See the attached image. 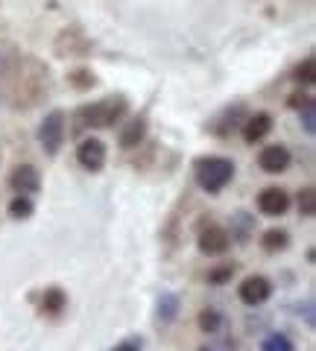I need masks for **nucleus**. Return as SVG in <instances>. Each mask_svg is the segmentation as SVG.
Here are the masks:
<instances>
[{"label":"nucleus","instance_id":"f3484780","mask_svg":"<svg viewBox=\"0 0 316 351\" xmlns=\"http://www.w3.org/2000/svg\"><path fill=\"white\" fill-rule=\"evenodd\" d=\"M9 214H12L15 219H27L32 214V202L29 196H15L12 202H9Z\"/></svg>","mask_w":316,"mask_h":351},{"label":"nucleus","instance_id":"dca6fc26","mask_svg":"<svg viewBox=\"0 0 316 351\" xmlns=\"http://www.w3.org/2000/svg\"><path fill=\"white\" fill-rule=\"evenodd\" d=\"M176 311H179V299H176V295H161V299H158V316H161V319H165V322H170L173 319V316H176Z\"/></svg>","mask_w":316,"mask_h":351},{"label":"nucleus","instance_id":"6e6552de","mask_svg":"<svg viewBox=\"0 0 316 351\" xmlns=\"http://www.w3.org/2000/svg\"><path fill=\"white\" fill-rule=\"evenodd\" d=\"M258 208H260V214H267V217H281V214H287V208H290V196L281 188H267L258 193Z\"/></svg>","mask_w":316,"mask_h":351},{"label":"nucleus","instance_id":"412c9836","mask_svg":"<svg viewBox=\"0 0 316 351\" xmlns=\"http://www.w3.org/2000/svg\"><path fill=\"white\" fill-rule=\"evenodd\" d=\"M141 346H144V343H141L138 337H129V339H123L121 346H114L112 351H141Z\"/></svg>","mask_w":316,"mask_h":351},{"label":"nucleus","instance_id":"a211bd4d","mask_svg":"<svg viewBox=\"0 0 316 351\" xmlns=\"http://www.w3.org/2000/svg\"><path fill=\"white\" fill-rule=\"evenodd\" d=\"M299 211L304 217H313V211H316V191L313 188H304L299 193Z\"/></svg>","mask_w":316,"mask_h":351},{"label":"nucleus","instance_id":"f257e3e1","mask_svg":"<svg viewBox=\"0 0 316 351\" xmlns=\"http://www.w3.org/2000/svg\"><path fill=\"white\" fill-rule=\"evenodd\" d=\"M232 176H234V164L223 156H208L196 161V182L208 193H220L232 182Z\"/></svg>","mask_w":316,"mask_h":351},{"label":"nucleus","instance_id":"f03ea898","mask_svg":"<svg viewBox=\"0 0 316 351\" xmlns=\"http://www.w3.org/2000/svg\"><path fill=\"white\" fill-rule=\"evenodd\" d=\"M123 112H126V100L114 97V100H103V103L82 108V117H85V123H91V126H112Z\"/></svg>","mask_w":316,"mask_h":351},{"label":"nucleus","instance_id":"5701e85b","mask_svg":"<svg viewBox=\"0 0 316 351\" xmlns=\"http://www.w3.org/2000/svg\"><path fill=\"white\" fill-rule=\"evenodd\" d=\"M202 351H234V343H217V346H208Z\"/></svg>","mask_w":316,"mask_h":351},{"label":"nucleus","instance_id":"ddd939ff","mask_svg":"<svg viewBox=\"0 0 316 351\" xmlns=\"http://www.w3.org/2000/svg\"><path fill=\"white\" fill-rule=\"evenodd\" d=\"M260 351H296V346H293V339L287 334H269L260 343Z\"/></svg>","mask_w":316,"mask_h":351},{"label":"nucleus","instance_id":"0eeeda50","mask_svg":"<svg viewBox=\"0 0 316 351\" xmlns=\"http://www.w3.org/2000/svg\"><path fill=\"white\" fill-rule=\"evenodd\" d=\"M258 167L264 173H284L290 167V149L281 147V144H269L260 149L258 156Z\"/></svg>","mask_w":316,"mask_h":351},{"label":"nucleus","instance_id":"20e7f679","mask_svg":"<svg viewBox=\"0 0 316 351\" xmlns=\"http://www.w3.org/2000/svg\"><path fill=\"white\" fill-rule=\"evenodd\" d=\"M76 161L82 164L85 170H103V164H106V144L100 138H85L80 141V147H76Z\"/></svg>","mask_w":316,"mask_h":351},{"label":"nucleus","instance_id":"423d86ee","mask_svg":"<svg viewBox=\"0 0 316 351\" xmlns=\"http://www.w3.org/2000/svg\"><path fill=\"white\" fill-rule=\"evenodd\" d=\"M9 188H12L18 196H29L41 188V176L36 167H29V164H21V167L12 170L9 176Z\"/></svg>","mask_w":316,"mask_h":351},{"label":"nucleus","instance_id":"7ed1b4c3","mask_svg":"<svg viewBox=\"0 0 316 351\" xmlns=\"http://www.w3.org/2000/svg\"><path fill=\"white\" fill-rule=\"evenodd\" d=\"M38 141L50 156H56V152L62 149V141H64V114L62 112H50L45 117V123H41V129H38Z\"/></svg>","mask_w":316,"mask_h":351},{"label":"nucleus","instance_id":"1a4fd4ad","mask_svg":"<svg viewBox=\"0 0 316 351\" xmlns=\"http://www.w3.org/2000/svg\"><path fill=\"white\" fill-rule=\"evenodd\" d=\"M228 232L220 226H208L199 232V249L205 252V255H223V252L228 249Z\"/></svg>","mask_w":316,"mask_h":351},{"label":"nucleus","instance_id":"2eb2a0df","mask_svg":"<svg viewBox=\"0 0 316 351\" xmlns=\"http://www.w3.org/2000/svg\"><path fill=\"white\" fill-rule=\"evenodd\" d=\"M199 328L205 334H220L223 331V316L217 311H202L199 313Z\"/></svg>","mask_w":316,"mask_h":351},{"label":"nucleus","instance_id":"4be33fe9","mask_svg":"<svg viewBox=\"0 0 316 351\" xmlns=\"http://www.w3.org/2000/svg\"><path fill=\"white\" fill-rule=\"evenodd\" d=\"M304 129L313 135V100H304Z\"/></svg>","mask_w":316,"mask_h":351},{"label":"nucleus","instance_id":"4468645a","mask_svg":"<svg viewBox=\"0 0 316 351\" xmlns=\"http://www.w3.org/2000/svg\"><path fill=\"white\" fill-rule=\"evenodd\" d=\"M260 243H264L267 252H278V249H284L290 243V237H287V232H281V228H269Z\"/></svg>","mask_w":316,"mask_h":351},{"label":"nucleus","instance_id":"9b49d317","mask_svg":"<svg viewBox=\"0 0 316 351\" xmlns=\"http://www.w3.org/2000/svg\"><path fill=\"white\" fill-rule=\"evenodd\" d=\"M147 135V120L144 117H138V120H129V126L121 132V147H138L141 141H144Z\"/></svg>","mask_w":316,"mask_h":351},{"label":"nucleus","instance_id":"6ab92c4d","mask_svg":"<svg viewBox=\"0 0 316 351\" xmlns=\"http://www.w3.org/2000/svg\"><path fill=\"white\" fill-rule=\"evenodd\" d=\"M232 276H234V267H217L208 272V284H226Z\"/></svg>","mask_w":316,"mask_h":351},{"label":"nucleus","instance_id":"aec40b11","mask_svg":"<svg viewBox=\"0 0 316 351\" xmlns=\"http://www.w3.org/2000/svg\"><path fill=\"white\" fill-rule=\"evenodd\" d=\"M296 76L302 82H313V59H304V64H299Z\"/></svg>","mask_w":316,"mask_h":351},{"label":"nucleus","instance_id":"f8f14e48","mask_svg":"<svg viewBox=\"0 0 316 351\" xmlns=\"http://www.w3.org/2000/svg\"><path fill=\"white\" fill-rule=\"evenodd\" d=\"M64 304H68V295H64L59 287H50V290H45V295H41V311L45 313H59Z\"/></svg>","mask_w":316,"mask_h":351},{"label":"nucleus","instance_id":"39448f33","mask_svg":"<svg viewBox=\"0 0 316 351\" xmlns=\"http://www.w3.org/2000/svg\"><path fill=\"white\" fill-rule=\"evenodd\" d=\"M237 293H241V302L243 304L258 307V304H264L269 299L272 284L264 276H249V278H243V284H241V290H237Z\"/></svg>","mask_w":316,"mask_h":351},{"label":"nucleus","instance_id":"9d476101","mask_svg":"<svg viewBox=\"0 0 316 351\" xmlns=\"http://www.w3.org/2000/svg\"><path fill=\"white\" fill-rule=\"evenodd\" d=\"M269 129H272V117L267 112H258L246 120V126H243V141L246 144H258L260 138H267L269 135Z\"/></svg>","mask_w":316,"mask_h":351}]
</instances>
